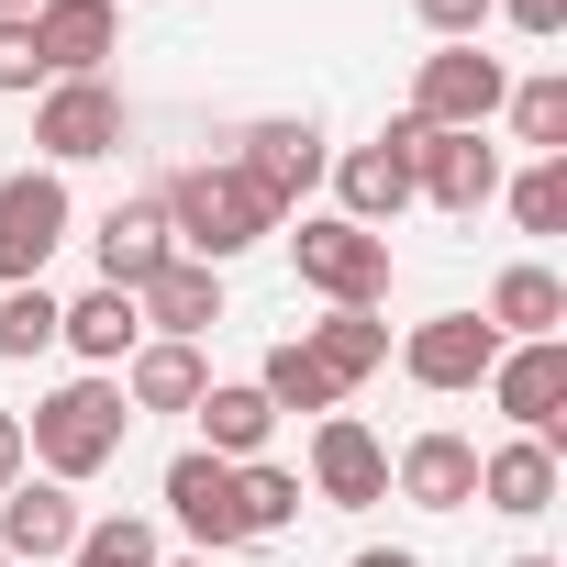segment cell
I'll use <instances>...</instances> for the list:
<instances>
[{
  "label": "cell",
  "instance_id": "32",
  "mask_svg": "<svg viewBox=\"0 0 567 567\" xmlns=\"http://www.w3.org/2000/svg\"><path fill=\"white\" fill-rule=\"evenodd\" d=\"M0 90H45V56H34V23H0Z\"/></svg>",
  "mask_w": 567,
  "mask_h": 567
},
{
  "label": "cell",
  "instance_id": "28",
  "mask_svg": "<svg viewBox=\"0 0 567 567\" xmlns=\"http://www.w3.org/2000/svg\"><path fill=\"white\" fill-rule=\"evenodd\" d=\"M167 545H156V523L145 512H112V523H79V545H68V567H156Z\"/></svg>",
  "mask_w": 567,
  "mask_h": 567
},
{
  "label": "cell",
  "instance_id": "8",
  "mask_svg": "<svg viewBox=\"0 0 567 567\" xmlns=\"http://www.w3.org/2000/svg\"><path fill=\"white\" fill-rule=\"evenodd\" d=\"M234 167L278 200V223H290L312 189H323V167H334V145H323V123L312 112H267V123H245L234 134Z\"/></svg>",
  "mask_w": 567,
  "mask_h": 567
},
{
  "label": "cell",
  "instance_id": "34",
  "mask_svg": "<svg viewBox=\"0 0 567 567\" xmlns=\"http://www.w3.org/2000/svg\"><path fill=\"white\" fill-rule=\"evenodd\" d=\"M23 467H34V456H23V412H0V489H12Z\"/></svg>",
  "mask_w": 567,
  "mask_h": 567
},
{
  "label": "cell",
  "instance_id": "27",
  "mask_svg": "<svg viewBox=\"0 0 567 567\" xmlns=\"http://www.w3.org/2000/svg\"><path fill=\"white\" fill-rule=\"evenodd\" d=\"M234 501H245V545H256V534H290L312 489H301V467H267L256 456V467H234Z\"/></svg>",
  "mask_w": 567,
  "mask_h": 567
},
{
  "label": "cell",
  "instance_id": "25",
  "mask_svg": "<svg viewBox=\"0 0 567 567\" xmlns=\"http://www.w3.org/2000/svg\"><path fill=\"white\" fill-rule=\"evenodd\" d=\"M501 123H512V145H534V156H567V68H534V79H512V90H501Z\"/></svg>",
  "mask_w": 567,
  "mask_h": 567
},
{
  "label": "cell",
  "instance_id": "3",
  "mask_svg": "<svg viewBox=\"0 0 567 567\" xmlns=\"http://www.w3.org/2000/svg\"><path fill=\"white\" fill-rule=\"evenodd\" d=\"M290 267H301V290H312L323 312H379V301H390V234H368V223H346V212H301Z\"/></svg>",
  "mask_w": 567,
  "mask_h": 567
},
{
  "label": "cell",
  "instance_id": "39",
  "mask_svg": "<svg viewBox=\"0 0 567 567\" xmlns=\"http://www.w3.org/2000/svg\"><path fill=\"white\" fill-rule=\"evenodd\" d=\"M0 567H12V556H0Z\"/></svg>",
  "mask_w": 567,
  "mask_h": 567
},
{
  "label": "cell",
  "instance_id": "7",
  "mask_svg": "<svg viewBox=\"0 0 567 567\" xmlns=\"http://www.w3.org/2000/svg\"><path fill=\"white\" fill-rule=\"evenodd\" d=\"M412 145H423V123L401 112V123H379L368 145H346L323 178H334V212L346 223H368V234H390L401 212H412Z\"/></svg>",
  "mask_w": 567,
  "mask_h": 567
},
{
  "label": "cell",
  "instance_id": "35",
  "mask_svg": "<svg viewBox=\"0 0 567 567\" xmlns=\"http://www.w3.org/2000/svg\"><path fill=\"white\" fill-rule=\"evenodd\" d=\"M346 567H423V556H412V545H357Z\"/></svg>",
  "mask_w": 567,
  "mask_h": 567
},
{
  "label": "cell",
  "instance_id": "9",
  "mask_svg": "<svg viewBox=\"0 0 567 567\" xmlns=\"http://www.w3.org/2000/svg\"><path fill=\"white\" fill-rule=\"evenodd\" d=\"M478 390H489V412H501L512 434L567 445V334H545V346H501Z\"/></svg>",
  "mask_w": 567,
  "mask_h": 567
},
{
  "label": "cell",
  "instance_id": "33",
  "mask_svg": "<svg viewBox=\"0 0 567 567\" xmlns=\"http://www.w3.org/2000/svg\"><path fill=\"white\" fill-rule=\"evenodd\" d=\"M489 12H501L512 34H534V45H556V34H567V0H489Z\"/></svg>",
  "mask_w": 567,
  "mask_h": 567
},
{
  "label": "cell",
  "instance_id": "21",
  "mask_svg": "<svg viewBox=\"0 0 567 567\" xmlns=\"http://www.w3.org/2000/svg\"><path fill=\"white\" fill-rule=\"evenodd\" d=\"M56 346H79L101 379H123V357L145 346V312H134V290H79V301H56Z\"/></svg>",
  "mask_w": 567,
  "mask_h": 567
},
{
  "label": "cell",
  "instance_id": "5",
  "mask_svg": "<svg viewBox=\"0 0 567 567\" xmlns=\"http://www.w3.org/2000/svg\"><path fill=\"white\" fill-rule=\"evenodd\" d=\"M501 90H512L501 56H478V45H434V56L412 68V123H423V134H489V123H501Z\"/></svg>",
  "mask_w": 567,
  "mask_h": 567
},
{
  "label": "cell",
  "instance_id": "26",
  "mask_svg": "<svg viewBox=\"0 0 567 567\" xmlns=\"http://www.w3.org/2000/svg\"><path fill=\"white\" fill-rule=\"evenodd\" d=\"M256 390H267V412H312V423H323V412H346V390L312 368V346H301V334H290V346H267Z\"/></svg>",
  "mask_w": 567,
  "mask_h": 567
},
{
  "label": "cell",
  "instance_id": "38",
  "mask_svg": "<svg viewBox=\"0 0 567 567\" xmlns=\"http://www.w3.org/2000/svg\"><path fill=\"white\" fill-rule=\"evenodd\" d=\"M512 567H556V556H512Z\"/></svg>",
  "mask_w": 567,
  "mask_h": 567
},
{
  "label": "cell",
  "instance_id": "15",
  "mask_svg": "<svg viewBox=\"0 0 567 567\" xmlns=\"http://www.w3.org/2000/svg\"><path fill=\"white\" fill-rule=\"evenodd\" d=\"M79 489H56V478H12V489H0V556H12V567H68V545H79Z\"/></svg>",
  "mask_w": 567,
  "mask_h": 567
},
{
  "label": "cell",
  "instance_id": "10",
  "mask_svg": "<svg viewBox=\"0 0 567 567\" xmlns=\"http://www.w3.org/2000/svg\"><path fill=\"white\" fill-rule=\"evenodd\" d=\"M501 145L489 134H423L412 145V200H434V212H456V223H478L489 200H501Z\"/></svg>",
  "mask_w": 567,
  "mask_h": 567
},
{
  "label": "cell",
  "instance_id": "14",
  "mask_svg": "<svg viewBox=\"0 0 567 567\" xmlns=\"http://www.w3.org/2000/svg\"><path fill=\"white\" fill-rule=\"evenodd\" d=\"M390 489H401L412 512H478V434L423 423V434L390 456Z\"/></svg>",
  "mask_w": 567,
  "mask_h": 567
},
{
  "label": "cell",
  "instance_id": "22",
  "mask_svg": "<svg viewBox=\"0 0 567 567\" xmlns=\"http://www.w3.org/2000/svg\"><path fill=\"white\" fill-rule=\"evenodd\" d=\"M189 412H200V456H223V467H256V456H267V434H278V412H267V390H256V379H212Z\"/></svg>",
  "mask_w": 567,
  "mask_h": 567
},
{
  "label": "cell",
  "instance_id": "24",
  "mask_svg": "<svg viewBox=\"0 0 567 567\" xmlns=\"http://www.w3.org/2000/svg\"><path fill=\"white\" fill-rule=\"evenodd\" d=\"M301 346H312V368H323L334 390H357V379L390 368V323H379V312H323V323H301Z\"/></svg>",
  "mask_w": 567,
  "mask_h": 567
},
{
  "label": "cell",
  "instance_id": "30",
  "mask_svg": "<svg viewBox=\"0 0 567 567\" xmlns=\"http://www.w3.org/2000/svg\"><path fill=\"white\" fill-rule=\"evenodd\" d=\"M56 346V290L23 278V290H0V357H45Z\"/></svg>",
  "mask_w": 567,
  "mask_h": 567
},
{
  "label": "cell",
  "instance_id": "18",
  "mask_svg": "<svg viewBox=\"0 0 567 567\" xmlns=\"http://www.w3.org/2000/svg\"><path fill=\"white\" fill-rule=\"evenodd\" d=\"M134 312H145V334H167V346H200L212 323H223V267H200V256H167L145 290H134Z\"/></svg>",
  "mask_w": 567,
  "mask_h": 567
},
{
  "label": "cell",
  "instance_id": "19",
  "mask_svg": "<svg viewBox=\"0 0 567 567\" xmlns=\"http://www.w3.org/2000/svg\"><path fill=\"white\" fill-rule=\"evenodd\" d=\"M478 323H489L501 346H545V334H567V278H556L545 256L501 267V278H489V301H478Z\"/></svg>",
  "mask_w": 567,
  "mask_h": 567
},
{
  "label": "cell",
  "instance_id": "17",
  "mask_svg": "<svg viewBox=\"0 0 567 567\" xmlns=\"http://www.w3.org/2000/svg\"><path fill=\"white\" fill-rule=\"evenodd\" d=\"M90 256H101V290H145V278L178 256V234H167V200L145 189V200H112L101 223H90Z\"/></svg>",
  "mask_w": 567,
  "mask_h": 567
},
{
  "label": "cell",
  "instance_id": "36",
  "mask_svg": "<svg viewBox=\"0 0 567 567\" xmlns=\"http://www.w3.org/2000/svg\"><path fill=\"white\" fill-rule=\"evenodd\" d=\"M23 12H34V0H0V23H23Z\"/></svg>",
  "mask_w": 567,
  "mask_h": 567
},
{
  "label": "cell",
  "instance_id": "13",
  "mask_svg": "<svg viewBox=\"0 0 567 567\" xmlns=\"http://www.w3.org/2000/svg\"><path fill=\"white\" fill-rule=\"evenodd\" d=\"M312 501H334V512H379L390 501V445L357 412H323L312 423Z\"/></svg>",
  "mask_w": 567,
  "mask_h": 567
},
{
  "label": "cell",
  "instance_id": "1",
  "mask_svg": "<svg viewBox=\"0 0 567 567\" xmlns=\"http://www.w3.org/2000/svg\"><path fill=\"white\" fill-rule=\"evenodd\" d=\"M123 434H134V412H123V379H68V390H45L34 412H23V456H34V478H56V489H79V478H101L112 456H123Z\"/></svg>",
  "mask_w": 567,
  "mask_h": 567
},
{
  "label": "cell",
  "instance_id": "37",
  "mask_svg": "<svg viewBox=\"0 0 567 567\" xmlns=\"http://www.w3.org/2000/svg\"><path fill=\"white\" fill-rule=\"evenodd\" d=\"M156 567H212V556H156Z\"/></svg>",
  "mask_w": 567,
  "mask_h": 567
},
{
  "label": "cell",
  "instance_id": "4",
  "mask_svg": "<svg viewBox=\"0 0 567 567\" xmlns=\"http://www.w3.org/2000/svg\"><path fill=\"white\" fill-rule=\"evenodd\" d=\"M79 234V200L56 167H12L0 178V290H23V278H45V256Z\"/></svg>",
  "mask_w": 567,
  "mask_h": 567
},
{
  "label": "cell",
  "instance_id": "29",
  "mask_svg": "<svg viewBox=\"0 0 567 567\" xmlns=\"http://www.w3.org/2000/svg\"><path fill=\"white\" fill-rule=\"evenodd\" d=\"M501 200L523 234H567V156H534L523 178H501Z\"/></svg>",
  "mask_w": 567,
  "mask_h": 567
},
{
  "label": "cell",
  "instance_id": "16",
  "mask_svg": "<svg viewBox=\"0 0 567 567\" xmlns=\"http://www.w3.org/2000/svg\"><path fill=\"white\" fill-rule=\"evenodd\" d=\"M34 56H45V79H101L112 68V45H123V0H34Z\"/></svg>",
  "mask_w": 567,
  "mask_h": 567
},
{
  "label": "cell",
  "instance_id": "11",
  "mask_svg": "<svg viewBox=\"0 0 567 567\" xmlns=\"http://www.w3.org/2000/svg\"><path fill=\"white\" fill-rule=\"evenodd\" d=\"M156 501H167V523L200 545V556H234L245 545V501H234V467L223 456H167V478H156Z\"/></svg>",
  "mask_w": 567,
  "mask_h": 567
},
{
  "label": "cell",
  "instance_id": "23",
  "mask_svg": "<svg viewBox=\"0 0 567 567\" xmlns=\"http://www.w3.org/2000/svg\"><path fill=\"white\" fill-rule=\"evenodd\" d=\"M200 390H212L200 346H167V334H145V346L123 357V412H189Z\"/></svg>",
  "mask_w": 567,
  "mask_h": 567
},
{
  "label": "cell",
  "instance_id": "2",
  "mask_svg": "<svg viewBox=\"0 0 567 567\" xmlns=\"http://www.w3.org/2000/svg\"><path fill=\"white\" fill-rule=\"evenodd\" d=\"M167 234H178V256H200V267H234L245 245H267L278 234V200L234 167V156H212V167H178L167 189Z\"/></svg>",
  "mask_w": 567,
  "mask_h": 567
},
{
  "label": "cell",
  "instance_id": "6",
  "mask_svg": "<svg viewBox=\"0 0 567 567\" xmlns=\"http://www.w3.org/2000/svg\"><path fill=\"white\" fill-rule=\"evenodd\" d=\"M123 90L112 79H45V101H34V156L68 178V167H90V156H123Z\"/></svg>",
  "mask_w": 567,
  "mask_h": 567
},
{
  "label": "cell",
  "instance_id": "20",
  "mask_svg": "<svg viewBox=\"0 0 567 567\" xmlns=\"http://www.w3.org/2000/svg\"><path fill=\"white\" fill-rule=\"evenodd\" d=\"M478 512H501V523H534V512H556V445H534V434H501V445H478Z\"/></svg>",
  "mask_w": 567,
  "mask_h": 567
},
{
  "label": "cell",
  "instance_id": "12",
  "mask_svg": "<svg viewBox=\"0 0 567 567\" xmlns=\"http://www.w3.org/2000/svg\"><path fill=\"white\" fill-rule=\"evenodd\" d=\"M489 357H501V334H489L478 312H434V323H412V334H401V379H412V390H434V401L478 390V379H489Z\"/></svg>",
  "mask_w": 567,
  "mask_h": 567
},
{
  "label": "cell",
  "instance_id": "31",
  "mask_svg": "<svg viewBox=\"0 0 567 567\" xmlns=\"http://www.w3.org/2000/svg\"><path fill=\"white\" fill-rule=\"evenodd\" d=\"M412 12H423V34H434V45H478L489 0H412Z\"/></svg>",
  "mask_w": 567,
  "mask_h": 567
}]
</instances>
